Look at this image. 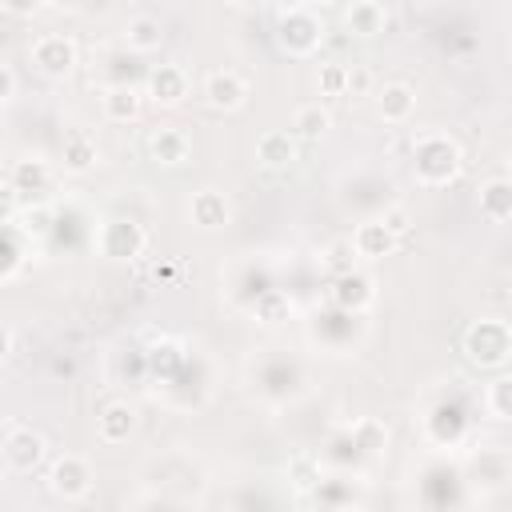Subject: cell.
<instances>
[{
    "label": "cell",
    "instance_id": "cell-1",
    "mask_svg": "<svg viewBox=\"0 0 512 512\" xmlns=\"http://www.w3.org/2000/svg\"><path fill=\"white\" fill-rule=\"evenodd\" d=\"M412 164H416V180L428 184V188H440L448 180L460 176V144L452 136H440V132H424L412 148Z\"/></svg>",
    "mask_w": 512,
    "mask_h": 512
},
{
    "label": "cell",
    "instance_id": "cell-2",
    "mask_svg": "<svg viewBox=\"0 0 512 512\" xmlns=\"http://www.w3.org/2000/svg\"><path fill=\"white\" fill-rule=\"evenodd\" d=\"M464 356L480 368H500L512 356V328L504 320H476L464 332Z\"/></svg>",
    "mask_w": 512,
    "mask_h": 512
},
{
    "label": "cell",
    "instance_id": "cell-3",
    "mask_svg": "<svg viewBox=\"0 0 512 512\" xmlns=\"http://www.w3.org/2000/svg\"><path fill=\"white\" fill-rule=\"evenodd\" d=\"M28 56H32L36 72H44L52 80H64L76 68V40L64 36V32H44V36L32 40V52Z\"/></svg>",
    "mask_w": 512,
    "mask_h": 512
},
{
    "label": "cell",
    "instance_id": "cell-4",
    "mask_svg": "<svg viewBox=\"0 0 512 512\" xmlns=\"http://www.w3.org/2000/svg\"><path fill=\"white\" fill-rule=\"evenodd\" d=\"M320 36H324V24H320V16L312 8H300L296 4V8H284L280 12V44L288 52L304 56V52H312L320 44Z\"/></svg>",
    "mask_w": 512,
    "mask_h": 512
},
{
    "label": "cell",
    "instance_id": "cell-5",
    "mask_svg": "<svg viewBox=\"0 0 512 512\" xmlns=\"http://www.w3.org/2000/svg\"><path fill=\"white\" fill-rule=\"evenodd\" d=\"M48 488H52V496H60V500H80V496L92 488V468H88V460L76 456V452H64V456L48 468Z\"/></svg>",
    "mask_w": 512,
    "mask_h": 512
},
{
    "label": "cell",
    "instance_id": "cell-6",
    "mask_svg": "<svg viewBox=\"0 0 512 512\" xmlns=\"http://www.w3.org/2000/svg\"><path fill=\"white\" fill-rule=\"evenodd\" d=\"M4 460L12 472H32L44 460V436L28 424H8L4 428Z\"/></svg>",
    "mask_w": 512,
    "mask_h": 512
},
{
    "label": "cell",
    "instance_id": "cell-7",
    "mask_svg": "<svg viewBox=\"0 0 512 512\" xmlns=\"http://www.w3.org/2000/svg\"><path fill=\"white\" fill-rule=\"evenodd\" d=\"M144 244H148V232L136 220H108L100 228V252L112 260H132L144 252Z\"/></svg>",
    "mask_w": 512,
    "mask_h": 512
},
{
    "label": "cell",
    "instance_id": "cell-8",
    "mask_svg": "<svg viewBox=\"0 0 512 512\" xmlns=\"http://www.w3.org/2000/svg\"><path fill=\"white\" fill-rule=\"evenodd\" d=\"M204 100H208V108H216V112H232V108H240V104L248 100V84H244L240 72L216 68V72L204 76Z\"/></svg>",
    "mask_w": 512,
    "mask_h": 512
},
{
    "label": "cell",
    "instance_id": "cell-9",
    "mask_svg": "<svg viewBox=\"0 0 512 512\" xmlns=\"http://www.w3.org/2000/svg\"><path fill=\"white\" fill-rule=\"evenodd\" d=\"M188 96V76L180 64H156L148 72V100L160 104V108H172Z\"/></svg>",
    "mask_w": 512,
    "mask_h": 512
},
{
    "label": "cell",
    "instance_id": "cell-10",
    "mask_svg": "<svg viewBox=\"0 0 512 512\" xmlns=\"http://www.w3.org/2000/svg\"><path fill=\"white\" fill-rule=\"evenodd\" d=\"M148 152H152V160L176 168V164H184V160L192 156V140H188L184 128H176V124H160V128L148 136Z\"/></svg>",
    "mask_w": 512,
    "mask_h": 512
},
{
    "label": "cell",
    "instance_id": "cell-11",
    "mask_svg": "<svg viewBox=\"0 0 512 512\" xmlns=\"http://www.w3.org/2000/svg\"><path fill=\"white\" fill-rule=\"evenodd\" d=\"M372 300H376L372 276L348 272V276H336V280H332V304H336V308H344V312H364Z\"/></svg>",
    "mask_w": 512,
    "mask_h": 512
},
{
    "label": "cell",
    "instance_id": "cell-12",
    "mask_svg": "<svg viewBox=\"0 0 512 512\" xmlns=\"http://www.w3.org/2000/svg\"><path fill=\"white\" fill-rule=\"evenodd\" d=\"M388 20H392V12L384 8V4H376V0H356V4H348L344 8V24H348V32L352 36H380L384 28H388Z\"/></svg>",
    "mask_w": 512,
    "mask_h": 512
},
{
    "label": "cell",
    "instance_id": "cell-13",
    "mask_svg": "<svg viewBox=\"0 0 512 512\" xmlns=\"http://www.w3.org/2000/svg\"><path fill=\"white\" fill-rule=\"evenodd\" d=\"M8 188L24 192V196H40V192H48V188H52V168H48V160H40V156L16 160L12 172H8Z\"/></svg>",
    "mask_w": 512,
    "mask_h": 512
},
{
    "label": "cell",
    "instance_id": "cell-14",
    "mask_svg": "<svg viewBox=\"0 0 512 512\" xmlns=\"http://www.w3.org/2000/svg\"><path fill=\"white\" fill-rule=\"evenodd\" d=\"M140 108H144V96H140L132 84H112V88L100 96V112H104V120H112V124L136 120Z\"/></svg>",
    "mask_w": 512,
    "mask_h": 512
},
{
    "label": "cell",
    "instance_id": "cell-15",
    "mask_svg": "<svg viewBox=\"0 0 512 512\" xmlns=\"http://www.w3.org/2000/svg\"><path fill=\"white\" fill-rule=\"evenodd\" d=\"M396 236L384 228V220H364L360 228H356V236H352V248H356V256H364V260H380V256H392L396 252Z\"/></svg>",
    "mask_w": 512,
    "mask_h": 512
},
{
    "label": "cell",
    "instance_id": "cell-16",
    "mask_svg": "<svg viewBox=\"0 0 512 512\" xmlns=\"http://www.w3.org/2000/svg\"><path fill=\"white\" fill-rule=\"evenodd\" d=\"M132 428H136V408L124 404V400L108 404V408L96 416V436H100L104 444H124V440L132 436Z\"/></svg>",
    "mask_w": 512,
    "mask_h": 512
},
{
    "label": "cell",
    "instance_id": "cell-17",
    "mask_svg": "<svg viewBox=\"0 0 512 512\" xmlns=\"http://www.w3.org/2000/svg\"><path fill=\"white\" fill-rule=\"evenodd\" d=\"M412 108H416V92L408 84H400V80H392V84H384L376 92V112L388 124H404L412 116Z\"/></svg>",
    "mask_w": 512,
    "mask_h": 512
},
{
    "label": "cell",
    "instance_id": "cell-18",
    "mask_svg": "<svg viewBox=\"0 0 512 512\" xmlns=\"http://www.w3.org/2000/svg\"><path fill=\"white\" fill-rule=\"evenodd\" d=\"M480 216L492 224L512 220V180L508 176H492L480 184Z\"/></svg>",
    "mask_w": 512,
    "mask_h": 512
},
{
    "label": "cell",
    "instance_id": "cell-19",
    "mask_svg": "<svg viewBox=\"0 0 512 512\" xmlns=\"http://www.w3.org/2000/svg\"><path fill=\"white\" fill-rule=\"evenodd\" d=\"M60 160H64V168L68 172H92L96 168V140L84 132V128H72L68 136H64V144H60Z\"/></svg>",
    "mask_w": 512,
    "mask_h": 512
},
{
    "label": "cell",
    "instance_id": "cell-20",
    "mask_svg": "<svg viewBox=\"0 0 512 512\" xmlns=\"http://www.w3.org/2000/svg\"><path fill=\"white\" fill-rule=\"evenodd\" d=\"M508 480H512V460L504 452H480V460L472 464V488L492 492V488H500Z\"/></svg>",
    "mask_w": 512,
    "mask_h": 512
},
{
    "label": "cell",
    "instance_id": "cell-21",
    "mask_svg": "<svg viewBox=\"0 0 512 512\" xmlns=\"http://www.w3.org/2000/svg\"><path fill=\"white\" fill-rule=\"evenodd\" d=\"M256 160L264 168H288L296 160V140L288 132H264L256 140Z\"/></svg>",
    "mask_w": 512,
    "mask_h": 512
},
{
    "label": "cell",
    "instance_id": "cell-22",
    "mask_svg": "<svg viewBox=\"0 0 512 512\" xmlns=\"http://www.w3.org/2000/svg\"><path fill=\"white\" fill-rule=\"evenodd\" d=\"M124 40L132 52H156L164 44V24L156 16H132L124 28Z\"/></svg>",
    "mask_w": 512,
    "mask_h": 512
},
{
    "label": "cell",
    "instance_id": "cell-23",
    "mask_svg": "<svg viewBox=\"0 0 512 512\" xmlns=\"http://www.w3.org/2000/svg\"><path fill=\"white\" fill-rule=\"evenodd\" d=\"M192 220L200 228H220L228 220V200L220 192H196L192 196Z\"/></svg>",
    "mask_w": 512,
    "mask_h": 512
},
{
    "label": "cell",
    "instance_id": "cell-24",
    "mask_svg": "<svg viewBox=\"0 0 512 512\" xmlns=\"http://www.w3.org/2000/svg\"><path fill=\"white\" fill-rule=\"evenodd\" d=\"M328 124H332V116H328L320 104H300V108L292 112V132H296V136H304V140L324 136V132H328Z\"/></svg>",
    "mask_w": 512,
    "mask_h": 512
},
{
    "label": "cell",
    "instance_id": "cell-25",
    "mask_svg": "<svg viewBox=\"0 0 512 512\" xmlns=\"http://www.w3.org/2000/svg\"><path fill=\"white\" fill-rule=\"evenodd\" d=\"M352 444H356L360 452H368V456H380V452L388 448V428L368 416V420H360V424L352 428Z\"/></svg>",
    "mask_w": 512,
    "mask_h": 512
},
{
    "label": "cell",
    "instance_id": "cell-26",
    "mask_svg": "<svg viewBox=\"0 0 512 512\" xmlns=\"http://www.w3.org/2000/svg\"><path fill=\"white\" fill-rule=\"evenodd\" d=\"M484 408L496 416V420H512V372L508 376H496L484 392Z\"/></svg>",
    "mask_w": 512,
    "mask_h": 512
},
{
    "label": "cell",
    "instance_id": "cell-27",
    "mask_svg": "<svg viewBox=\"0 0 512 512\" xmlns=\"http://www.w3.org/2000/svg\"><path fill=\"white\" fill-rule=\"evenodd\" d=\"M352 264H356V248H352V240H336V244H328V252H324V268H328L332 276H348V272H356Z\"/></svg>",
    "mask_w": 512,
    "mask_h": 512
},
{
    "label": "cell",
    "instance_id": "cell-28",
    "mask_svg": "<svg viewBox=\"0 0 512 512\" xmlns=\"http://www.w3.org/2000/svg\"><path fill=\"white\" fill-rule=\"evenodd\" d=\"M48 220H52V216H48V208H40V204H36V208H28L24 216H16L8 228H16V232H20V236H28V240H32V236L40 240V236L48 232Z\"/></svg>",
    "mask_w": 512,
    "mask_h": 512
},
{
    "label": "cell",
    "instance_id": "cell-29",
    "mask_svg": "<svg viewBox=\"0 0 512 512\" xmlns=\"http://www.w3.org/2000/svg\"><path fill=\"white\" fill-rule=\"evenodd\" d=\"M320 92L348 96V64H320Z\"/></svg>",
    "mask_w": 512,
    "mask_h": 512
},
{
    "label": "cell",
    "instance_id": "cell-30",
    "mask_svg": "<svg viewBox=\"0 0 512 512\" xmlns=\"http://www.w3.org/2000/svg\"><path fill=\"white\" fill-rule=\"evenodd\" d=\"M288 308H292V304H288L284 292H268V296L256 300V316H260L264 324H280V320L288 316Z\"/></svg>",
    "mask_w": 512,
    "mask_h": 512
},
{
    "label": "cell",
    "instance_id": "cell-31",
    "mask_svg": "<svg viewBox=\"0 0 512 512\" xmlns=\"http://www.w3.org/2000/svg\"><path fill=\"white\" fill-rule=\"evenodd\" d=\"M288 476H292L296 488H312V484L320 480V464H316L312 456H296V460L288 464Z\"/></svg>",
    "mask_w": 512,
    "mask_h": 512
},
{
    "label": "cell",
    "instance_id": "cell-32",
    "mask_svg": "<svg viewBox=\"0 0 512 512\" xmlns=\"http://www.w3.org/2000/svg\"><path fill=\"white\" fill-rule=\"evenodd\" d=\"M380 220H384V228H388L396 240H404V236H408V228H412V216H408V208H400V204H396V208H384V216H380Z\"/></svg>",
    "mask_w": 512,
    "mask_h": 512
},
{
    "label": "cell",
    "instance_id": "cell-33",
    "mask_svg": "<svg viewBox=\"0 0 512 512\" xmlns=\"http://www.w3.org/2000/svg\"><path fill=\"white\" fill-rule=\"evenodd\" d=\"M4 252H8V260H4L0 276H4V280H12V276H16V268H20V232H16V228H8V244H4Z\"/></svg>",
    "mask_w": 512,
    "mask_h": 512
},
{
    "label": "cell",
    "instance_id": "cell-34",
    "mask_svg": "<svg viewBox=\"0 0 512 512\" xmlns=\"http://www.w3.org/2000/svg\"><path fill=\"white\" fill-rule=\"evenodd\" d=\"M368 88H372V72L364 64H348V92L352 96H368Z\"/></svg>",
    "mask_w": 512,
    "mask_h": 512
},
{
    "label": "cell",
    "instance_id": "cell-35",
    "mask_svg": "<svg viewBox=\"0 0 512 512\" xmlns=\"http://www.w3.org/2000/svg\"><path fill=\"white\" fill-rule=\"evenodd\" d=\"M12 96H16V72H12V64H4L0 68V100L8 104Z\"/></svg>",
    "mask_w": 512,
    "mask_h": 512
},
{
    "label": "cell",
    "instance_id": "cell-36",
    "mask_svg": "<svg viewBox=\"0 0 512 512\" xmlns=\"http://www.w3.org/2000/svg\"><path fill=\"white\" fill-rule=\"evenodd\" d=\"M40 4H4V12H16V16H28V12H36Z\"/></svg>",
    "mask_w": 512,
    "mask_h": 512
},
{
    "label": "cell",
    "instance_id": "cell-37",
    "mask_svg": "<svg viewBox=\"0 0 512 512\" xmlns=\"http://www.w3.org/2000/svg\"><path fill=\"white\" fill-rule=\"evenodd\" d=\"M332 512H364V508H360V504H336Z\"/></svg>",
    "mask_w": 512,
    "mask_h": 512
},
{
    "label": "cell",
    "instance_id": "cell-38",
    "mask_svg": "<svg viewBox=\"0 0 512 512\" xmlns=\"http://www.w3.org/2000/svg\"><path fill=\"white\" fill-rule=\"evenodd\" d=\"M508 180H512V156H508Z\"/></svg>",
    "mask_w": 512,
    "mask_h": 512
}]
</instances>
